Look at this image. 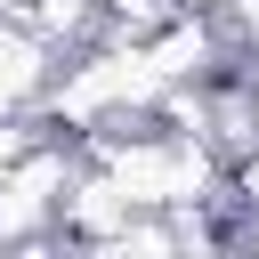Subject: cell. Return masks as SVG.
<instances>
[{"label":"cell","instance_id":"obj_1","mask_svg":"<svg viewBox=\"0 0 259 259\" xmlns=\"http://www.w3.org/2000/svg\"><path fill=\"white\" fill-rule=\"evenodd\" d=\"M65 186H73V154L49 146V138H32V146L0 170V243L40 235V227L57 219V202H65Z\"/></svg>","mask_w":259,"mask_h":259},{"label":"cell","instance_id":"obj_2","mask_svg":"<svg viewBox=\"0 0 259 259\" xmlns=\"http://www.w3.org/2000/svg\"><path fill=\"white\" fill-rule=\"evenodd\" d=\"M49 73H57V49H49L40 32H24V24H8V16H0V113L40 105Z\"/></svg>","mask_w":259,"mask_h":259},{"label":"cell","instance_id":"obj_3","mask_svg":"<svg viewBox=\"0 0 259 259\" xmlns=\"http://www.w3.org/2000/svg\"><path fill=\"white\" fill-rule=\"evenodd\" d=\"M32 138H40V130H32L24 113H0V170H8V162H16V154H24Z\"/></svg>","mask_w":259,"mask_h":259},{"label":"cell","instance_id":"obj_4","mask_svg":"<svg viewBox=\"0 0 259 259\" xmlns=\"http://www.w3.org/2000/svg\"><path fill=\"white\" fill-rule=\"evenodd\" d=\"M24 8H32V0H0V16H8V24H24Z\"/></svg>","mask_w":259,"mask_h":259}]
</instances>
